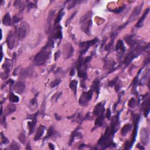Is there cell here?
Returning <instances> with one entry per match:
<instances>
[{"label":"cell","instance_id":"f6af8a7d","mask_svg":"<svg viewBox=\"0 0 150 150\" xmlns=\"http://www.w3.org/2000/svg\"><path fill=\"white\" fill-rule=\"evenodd\" d=\"M60 54H61V52L59 51H57V52H56V53L55 54V60L56 61V60H57V59L59 58V56H60Z\"/></svg>","mask_w":150,"mask_h":150},{"label":"cell","instance_id":"f546056e","mask_svg":"<svg viewBox=\"0 0 150 150\" xmlns=\"http://www.w3.org/2000/svg\"><path fill=\"white\" fill-rule=\"evenodd\" d=\"M64 14H65V12H64V9H62L61 11L59 12V13L58 14V15H57V17H56V19L55 21L54 27L55 26H56L57 25H59V23L60 22V21H61L63 17L64 16Z\"/></svg>","mask_w":150,"mask_h":150},{"label":"cell","instance_id":"277c9868","mask_svg":"<svg viewBox=\"0 0 150 150\" xmlns=\"http://www.w3.org/2000/svg\"><path fill=\"white\" fill-rule=\"evenodd\" d=\"M92 96H93V90L91 89L88 92H83L79 100V104L82 106H86L88 102L91 99Z\"/></svg>","mask_w":150,"mask_h":150},{"label":"cell","instance_id":"6da1fadb","mask_svg":"<svg viewBox=\"0 0 150 150\" xmlns=\"http://www.w3.org/2000/svg\"><path fill=\"white\" fill-rule=\"evenodd\" d=\"M115 132L116 131L111 125L110 127L107 128L106 132L98 142L99 146H100L101 149H104L108 147H112L113 146H115V144H114L113 141V136Z\"/></svg>","mask_w":150,"mask_h":150},{"label":"cell","instance_id":"f35d334b","mask_svg":"<svg viewBox=\"0 0 150 150\" xmlns=\"http://www.w3.org/2000/svg\"><path fill=\"white\" fill-rule=\"evenodd\" d=\"M76 13H77V11H76V12H73V14H72V15H71V17H70V18H68V19L67 20V21H66V22H65V26L66 27H67V26L69 24V23H70V22H71V21H72V20H73V18H74V17L76 15Z\"/></svg>","mask_w":150,"mask_h":150},{"label":"cell","instance_id":"9a60e30c","mask_svg":"<svg viewBox=\"0 0 150 150\" xmlns=\"http://www.w3.org/2000/svg\"><path fill=\"white\" fill-rule=\"evenodd\" d=\"M104 112V103H99L97 104L94 107V111H93V114L95 116H97L101 113Z\"/></svg>","mask_w":150,"mask_h":150},{"label":"cell","instance_id":"5b68a950","mask_svg":"<svg viewBox=\"0 0 150 150\" xmlns=\"http://www.w3.org/2000/svg\"><path fill=\"white\" fill-rule=\"evenodd\" d=\"M99 41V39L97 38H96L95 39H93V40L86 41V42H83L80 43V54L81 55L85 54L86 51H88L89 48L92 45L95 44L96 42H97Z\"/></svg>","mask_w":150,"mask_h":150},{"label":"cell","instance_id":"d590c367","mask_svg":"<svg viewBox=\"0 0 150 150\" xmlns=\"http://www.w3.org/2000/svg\"><path fill=\"white\" fill-rule=\"evenodd\" d=\"M60 82H61L60 80L55 79L53 81H52L51 83H50V86H51V88H55V87L58 86Z\"/></svg>","mask_w":150,"mask_h":150},{"label":"cell","instance_id":"bcb514c9","mask_svg":"<svg viewBox=\"0 0 150 150\" xmlns=\"http://www.w3.org/2000/svg\"><path fill=\"white\" fill-rule=\"evenodd\" d=\"M111 114L112 113H111V111H110V109H108L107 111V113H106V117L109 120H110V118H111Z\"/></svg>","mask_w":150,"mask_h":150},{"label":"cell","instance_id":"3957f363","mask_svg":"<svg viewBox=\"0 0 150 150\" xmlns=\"http://www.w3.org/2000/svg\"><path fill=\"white\" fill-rule=\"evenodd\" d=\"M29 30V26L27 22H22L15 27V34L20 40H23L25 38Z\"/></svg>","mask_w":150,"mask_h":150},{"label":"cell","instance_id":"f907efd6","mask_svg":"<svg viewBox=\"0 0 150 150\" xmlns=\"http://www.w3.org/2000/svg\"><path fill=\"white\" fill-rule=\"evenodd\" d=\"M49 148L52 149H55V147H54V145L52 143H49Z\"/></svg>","mask_w":150,"mask_h":150},{"label":"cell","instance_id":"c3c4849f","mask_svg":"<svg viewBox=\"0 0 150 150\" xmlns=\"http://www.w3.org/2000/svg\"><path fill=\"white\" fill-rule=\"evenodd\" d=\"M55 119L57 120H60L62 119V118L60 116H59L58 114H55Z\"/></svg>","mask_w":150,"mask_h":150},{"label":"cell","instance_id":"ee69618b","mask_svg":"<svg viewBox=\"0 0 150 150\" xmlns=\"http://www.w3.org/2000/svg\"><path fill=\"white\" fill-rule=\"evenodd\" d=\"M125 6H124L123 7H121V8H120L117 9H115V10H114V11H112L115 12V13H116V14H118V13H120V12H122V11H123V9L125 8Z\"/></svg>","mask_w":150,"mask_h":150},{"label":"cell","instance_id":"b9f144b4","mask_svg":"<svg viewBox=\"0 0 150 150\" xmlns=\"http://www.w3.org/2000/svg\"><path fill=\"white\" fill-rule=\"evenodd\" d=\"M21 20H22L21 18L18 17V15H15V16L13 17V23L16 24V23L20 22V21Z\"/></svg>","mask_w":150,"mask_h":150},{"label":"cell","instance_id":"7a4b0ae2","mask_svg":"<svg viewBox=\"0 0 150 150\" xmlns=\"http://www.w3.org/2000/svg\"><path fill=\"white\" fill-rule=\"evenodd\" d=\"M50 54H51V48L45 45L34 57L33 62L35 64L38 66L43 65L48 59Z\"/></svg>","mask_w":150,"mask_h":150},{"label":"cell","instance_id":"8d00e7d4","mask_svg":"<svg viewBox=\"0 0 150 150\" xmlns=\"http://www.w3.org/2000/svg\"><path fill=\"white\" fill-rule=\"evenodd\" d=\"M114 86H115V90H116V91H119V90L121 88V86H122V83H121V81L118 80V79L116 80V82H115V83Z\"/></svg>","mask_w":150,"mask_h":150},{"label":"cell","instance_id":"7c38bea8","mask_svg":"<svg viewBox=\"0 0 150 150\" xmlns=\"http://www.w3.org/2000/svg\"><path fill=\"white\" fill-rule=\"evenodd\" d=\"M115 49H116L118 54L120 55L121 56L124 54L125 51V48L124 46V45L123 42L122 40H118L117 41L116 46H115Z\"/></svg>","mask_w":150,"mask_h":150},{"label":"cell","instance_id":"1f68e13d","mask_svg":"<svg viewBox=\"0 0 150 150\" xmlns=\"http://www.w3.org/2000/svg\"><path fill=\"white\" fill-rule=\"evenodd\" d=\"M14 6L17 8H20L21 9V11L23 10L25 8V4L24 2L21 1H16L15 2Z\"/></svg>","mask_w":150,"mask_h":150},{"label":"cell","instance_id":"603a6c76","mask_svg":"<svg viewBox=\"0 0 150 150\" xmlns=\"http://www.w3.org/2000/svg\"><path fill=\"white\" fill-rule=\"evenodd\" d=\"M2 23L6 26L11 25V18L9 13H7L2 19Z\"/></svg>","mask_w":150,"mask_h":150},{"label":"cell","instance_id":"8992f818","mask_svg":"<svg viewBox=\"0 0 150 150\" xmlns=\"http://www.w3.org/2000/svg\"><path fill=\"white\" fill-rule=\"evenodd\" d=\"M63 53H64V57L66 59L70 58L72 57L74 52V49L72 46V45L69 43H67L65 44L64 46V50H63Z\"/></svg>","mask_w":150,"mask_h":150},{"label":"cell","instance_id":"ba28073f","mask_svg":"<svg viewBox=\"0 0 150 150\" xmlns=\"http://www.w3.org/2000/svg\"><path fill=\"white\" fill-rule=\"evenodd\" d=\"M17 41V35L16 34H14V33L10 32L8 35L7 36V43L8 48L10 49H12L15 46V43H16Z\"/></svg>","mask_w":150,"mask_h":150},{"label":"cell","instance_id":"83f0119b","mask_svg":"<svg viewBox=\"0 0 150 150\" xmlns=\"http://www.w3.org/2000/svg\"><path fill=\"white\" fill-rule=\"evenodd\" d=\"M15 110H16V106H15V105L13 104H9L7 107L6 114L7 115H9L15 112Z\"/></svg>","mask_w":150,"mask_h":150},{"label":"cell","instance_id":"2e32d148","mask_svg":"<svg viewBox=\"0 0 150 150\" xmlns=\"http://www.w3.org/2000/svg\"><path fill=\"white\" fill-rule=\"evenodd\" d=\"M142 8H143V5H140V6H137L136 8H135L134 9V11L131 14L130 18H129V20L130 21H133L135 20L136 18L137 17L138 15H139V14L141 13Z\"/></svg>","mask_w":150,"mask_h":150},{"label":"cell","instance_id":"cb8c5ba5","mask_svg":"<svg viewBox=\"0 0 150 150\" xmlns=\"http://www.w3.org/2000/svg\"><path fill=\"white\" fill-rule=\"evenodd\" d=\"M92 16V12L91 11H89L88 12H86V14L81 17V18L80 19L79 21V23L80 24H82L84 22H85L86 21H87L89 19L91 18Z\"/></svg>","mask_w":150,"mask_h":150},{"label":"cell","instance_id":"e575fe53","mask_svg":"<svg viewBox=\"0 0 150 150\" xmlns=\"http://www.w3.org/2000/svg\"><path fill=\"white\" fill-rule=\"evenodd\" d=\"M10 149H20V144L15 141H13L11 144V146L9 148Z\"/></svg>","mask_w":150,"mask_h":150},{"label":"cell","instance_id":"816d5d0a","mask_svg":"<svg viewBox=\"0 0 150 150\" xmlns=\"http://www.w3.org/2000/svg\"><path fill=\"white\" fill-rule=\"evenodd\" d=\"M31 146H30V143H28V144H27V148H26V149H31L32 148H31V147H30Z\"/></svg>","mask_w":150,"mask_h":150},{"label":"cell","instance_id":"4316f807","mask_svg":"<svg viewBox=\"0 0 150 150\" xmlns=\"http://www.w3.org/2000/svg\"><path fill=\"white\" fill-rule=\"evenodd\" d=\"M115 65V62H114L113 60H110L109 59L106 60L104 61V69H111V68L113 67Z\"/></svg>","mask_w":150,"mask_h":150},{"label":"cell","instance_id":"484cf974","mask_svg":"<svg viewBox=\"0 0 150 150\" xmlns=\"http://www.w3.org/2000/svg\"><path fill=\"white\" fill-rule=\"evenodd\" d=\"M29 105H30V109L31 111H34L36 109V107L38 106V101L35 97L31 100Z\"/></svg>","mask_w":150,"mask_h":150},{"label":"cell","instance_id":"7402d4cb","mask_svg":"<svg viewBox=\"0 0 150 150\" xmlns=\"http://www.w3.org/2000/svg\"><path fill=\"white\" fill-rule=\"evenodd\" d=\"M149 12V8H147V9L146 10V11L144 12V14L143 15V16H142L141 18H140V19H139V20H138V21L137 23V25H136V27H137L139 28V27H142V25H143V21H144V20L146 19V17L147 16V15H148Z\"/></svg>","mask_w":150,"mask_h":150},{"label":"cell","instance_id":"74e56055","mask_svg":"<svg viewBox=\"0 0 150 150\" xmlns=\"http://www.w3.org/2000/svg\"><path fill=\"white\" fill-rule=\"evenodd\" d=\"M136 106V101L134 98L131 99L128 102V106L130 108H134Z\"/></svg>","mask_w":150,"mask_h":150},{"label":"cell","instance_id":"e0dca14e","mask_svg":"<svg viewBox=\"0 0 150 150\" xmlns=\"http://www.w3.org/2000/svg\"><path fill=\"white\" fill-rule=\"evenodd\" d=\"M44 131H45L44 126L42 125H39V126L38 128L37 131H36V133L35 134L34 140L38 141V139H40L42 137V136H43V134L44 133Z\"/></svg>","mask_w":150,"mask_h":150},{"label":"cell","instance_id":"5bb4252c","mask_svg":"<svg viewBox=\"0 0 150 150\" xmlns=\"http://www.w3.org/2000/svg\"><path fill=\"white\" fill-rule=\"evenodd\" d=\"M12 62L11 60H9L8 59H6V61L5 62L4 64L2 65V68L4 70V73L6 75L8 76L9 73L12 69Z\"/></svg>","mask_w":150,"mask_h":150},{"label":"cell","instance_id":"ab89813d","mask_svg":"<svg viewBox=\"0 0 150 150\" xmlns=\"http://www.w3.org/2000/svg\"><path fill=\"white\" fill-rule=\"evenodd\" d=\"M1 145L2 144H7L9 143L8 139L6 137H5L3 135V133H1Z\"/></svg>","mask_w":150,"mask_h":150},{"label":"cell","instance_id":"44dd1931","mask_svg":"<svg viewBox=\"0 0 150 150\" xmlns=\"http://www.w3.org/2000/svg\"><path fill=\"white\" fill-rule=\"evenodd\" d=\"M57 134H59L58 133H57V131L54 130V127H52V126H51V127H50L49 128L48 131V134H47L46 137L45 138V139L54 137H56Z\"/></svg>","mask_w":150,"mask_h":150},{"label":"cell","instance_id":"836d02e7","mask_svg":"<svg viewBox=\"0 0 150 150\" xmlns=\"http://www.w3.org/2000/svg\"><path fill=\"white\" fill-rule=\"evenodd\" d=\"M18 139H20V142L22 144H25L26 143L27 138H26V136L25 135V134L23 133H22L20 134V136H18Z\"/></svg>","mask_w":150,"mask_h":150},{"label":"cell","instance_id":"7dc6e473","mask_svg":"<svg viewBox=\"0 0 150 150\" xmlns=\"http://www.w3.org/2000/svg\"><path fill=\"white\" fill-rule=\"evenodd\" d=\"M28 7L30 9L36 7V4H34L33 2H30V4H28Z\"/></svg>","mask_w":150,"mask_h":150},{"label":"cell","instance_id":"d6a6232c","mask_svg":"<svg viewBox=\"0 0 150 150\" xmlns=\"http://www.w3.org/2000/svg\"><path fill=\"white\" fill-rule=\"evenodd\" d=\"M54 14H55V11H54V10H51V12H50V13H49V17H48V25L49 26V30L51 29V28L52 20V18H54Z\"/></svg>","mask_w":150,"mask_h":150},{"label":"cell","instance_id":"d4e9b609","mask_svg":"<svg viewBox=\"0 0 150 150\" xmlns=\"http://www.w3.org/2000/svg\"><path fill=\"white\" fill-rule=\"evenodd\" d=\"M78 83V81L76 80H72L69 83V88H70L71 90L73 91V93H74L75 96L76 95V93H77Z\"/></svg>","mask_w":150,"mask_h":150},{"label":"cell","instance_id":"d6986e66","mask_svg":"<svg viewBox=\"0 0 150 150\" xmlns=\"http://www.w3.org/2000/svg\"><path fill=\"white\" fill-rule=\"evenodd\" d=\"M104 120V114L103 112L97 116L96 120L95 121V125L96 127H100V126L103 124V122Z\"/></svg>","mask_w":150,"mask_h":150},{"label":"cell","instance_id":"4dcf8cb0","mask_svg":"<svg viewBox=\"0 0 150 150\" xmlns=\"http://www.w3.org/2000/svg\"><path fill=\"white\" fill-rule=\"evenodd\" d=\"M9 100L12 103H18L20 101V98L12 92H11L9 95Z\"/></svg>","mask_w":150,"mask_h":150},{"label":"cell","instance_id":"4fadbf2b","mask_svg":"<svg viewBox=\"0 0 150 150\" xmlns=\"http://www.w3.org/2000/svg\"><path fill=\"white\" fill-rule=\"evenodd\" d=\"M79 128H76V130L73 131V132L72 133V135H71V137H70V141H69V146H70L73 143V142L75 140V138H81L83 137V136H82V134H81V132L79 130Z\"/></svg>","mask_w":150,"mask_h":150},{"label":"cell","instance_id":"9c48e42d","mask_svg":"<svg viewBox=\"0 0 150 150\" xmlns=\"http://www.w3.org/2000/svg\"><path fill=\"white\" fill-rule=\"evenodd\" d=\"M38 114V113H36L35 114L29 115L28 118L32 119V121H31V122H29L28 123L29 130H30V134H32L34 132V131H35V125H36V122H37V118H36V117H37Z\"/></svg>","mask_w":150,"mask_h":150},{"label":"cell","instance_id":"8fae6325","mask_svg":"<svg viewBox=\"0 0 150 150\" xmlns=\"http://www.w3.org/2000/svg\"><path fill=\"white\" fill-rule=\"evenodd\" d=\"M92 25V21L91 20H89L86 22H84L83 24L81 25V30H82L84 32L86 33L88 35H90V29Z\"/></svg>","mask_w":150,"mask_h":150},{"label":"cell","instance_id":"60d3db41","mask_svg":"<svg viewBox=\"0 0 150 150\" xmlns=\"http://www.w3.org/2000/svg\"><path fill=\"white\" fill-rule=\"evenodd\" d=\"M78 2H79V1H73L70 2V4L68 5V7L67 8V9L68 10H69L70 9H72V8H73L74 7H75L76 6V4H77Z\"/></svg>","mask_w":150,"mask_h":150},{"label":"cell","instance_id":"52a82bcc","mask_svg":"<svg viewBox=\"0 0 150 150\" xmlns=\"http://www.w3.org/2000/svg\"><path fill=\"white\" fill-rule=\"evenodd\" d=\"M140 139L144 145H147L149 141V132L148 128H143L140 131Z\"/></svg>","mask_w":150,"mask_h":150},{"label":"cell","instance_id":"7bdbcfd3","mask_svg":"<svg viewBox=\"0 0 150 150\" xmlns=\"http://www.w3.org/2000/svg\"><path fill=\"white\" fill-rule=\"evenodd\" d=\"M117 78H115V79H113V80L109 81V84H108V86H110V87H113V86H114V85H115V82H116V80H117Z\"/></svg>","mask_w":150,"mask_h":150},{"label":"cell","instance_id":"f1b7e54d","mask_svg":"<svg viewBox=\"0 0 150 150\" xmlns=\"http://www.w3.org/2000/svg\"><path fill=\"white\" fill-rule=\"evenodd\" d=\"M87 76V72H86V69L84 68V69H82L81 68V69L78 70V77L80 78H82L83 80H85Z\"/></svg>","mask_w":150,"mask_h":150},{"label":"cell","instance_id":"681fc988","mask_svg":"<svg viewBox=\"0 0 150 150\" xmlns=\"http://www.w3.org/2000/svg\"><path fill=\"white\" fill-rule=\"evenodd\" d=\"M75 74V69H72V70H70V75L71 76H73Z\"/></svg>","mask_w":150,"mask_h":150},{"label":"cell","instance_id":"30bf717a","mask_svg":"<svg viewBox=\"0 0 150 150\" xmlns=\"http://www.w3.org/2000/svg\"><path fill=\"white\" fill-rule=\"evenodd\" d=\"M25 89V85L24 82L22 81H19L13 86V90L16 93L22 94Z\"/></svg>","mask_w":150,"mask_h":150},{"label":"cell","instance_id":"ac0fdd59","mask_svg":"<svg viewBox=\"0 0 150 150\" xmlns=\"http://www.w3.org/2000/svg\"><path fill=\"white\" fill-rule=\"evenodd\" d=\"M133 128V125L131 124H127L124 125V127H123L122 130V135L123 136H125L126 135L130 132L131 131V129Z\"/></svg>","mask_w":150,"mask_h":150},{"label":"cell","instance_id":"ffe728a7","mask_svg":"<svg viewBox=\"0 0 150 150\" xmlns=\"http://www.w3.org/2000/svg\"><path fill=\"white\" fill-rule=\"evenodd\" d=\"M99 85H100V81L98 79H96L94 80L91 85V89L93 90V91H95L97 95H98L99 93Z\"/></svg>","mask_w":150,"mask_h":150}]
</instances>
